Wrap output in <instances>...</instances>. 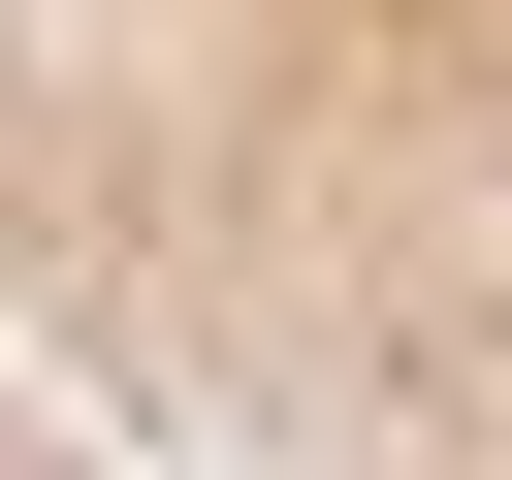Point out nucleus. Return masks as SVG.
Listing matches in <instances>:
<instances>
[{
    "mask_svg": "<svg viewBox=\"0 0 512 480\" xmlns=\"http://www.w3.org/2000/svg\"><path fill=\"white\" fill-rule=\"evenodd\" d=\"M0 320L160 480H512V0H0Z\"/></svg>",
    "mask_w": 512,
    "mask_h": 480,
    "instance_id": "nucleus-1",
    "label": "nucleus"
},
{
    "mask_svg": "<svg viewBox=\"0 0 512 480\" xmlns=\"http://www.w3.org/2000/svg\"><path fill=\"white\" fill-rule=\"evenodd\" d=\"M0 480H96V384H64L32 320H0Z\"/></svg>",
    "mask_w": 512,
    "mask_h": 480,
    "instance_id": "nucleus-2",
    "label": "nucleus"
}]
</instances>
